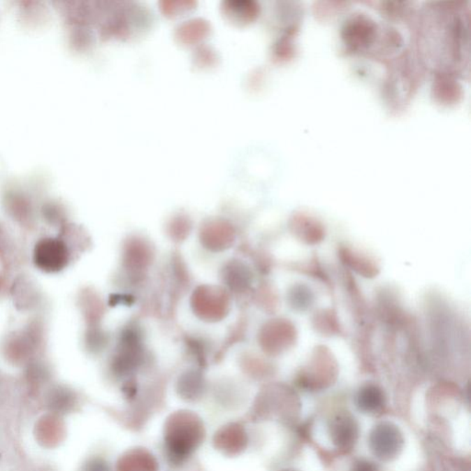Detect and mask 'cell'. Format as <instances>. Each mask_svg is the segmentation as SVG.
<instances>
[{"mask_svg": "<svg viewBox=\"0 0 471 471\" xmlns=\"http://www.w3.org/2000/svg\"><path fill=\"white\" fill-rule=\"evenodd\" d=\"M269 331L272 336V354H281L295 345L298 333L296 327L287 319H277L270 325Z\"/></svg>", "mask_w": 471, "mask_h": 471, "instance_id": "5", "label": "cell"}, {"mask_svg": "<svg viewBox=\"0 0 471 471\" xmlns=\"http://www.w3.org/2000/svg\"><path fill=\"white\" fill-rule=\"evenodd\" d=\"M339 257L342 263L365 278L377 277L380 272L379 263L370 256L362 252L342 246L339 249Z\"/></svg>", "mask_w": 471, "mask_h": 471, "instance_id": "2", "label": "cell"}, {"mask_svg": "<svg viewBox=\"0 0 471 471\" xmlns=\"http://www.w3.org/2000/svg\"><path fill=\"white\" fill-rule=\"evenodd\" d=\"M34 261L38 268L46 273H57L68 263V251L62 241L45 238L37 244L34 249Z\"/></svg>", "mask_w": 471, "mask_h": 471, "instance_id": "1", "label": "cell"}, {"mask_svg": "<svg viewBox=\"0 0 471 471\" xmlns=\"http://www.w3.org/2000/svg\"><path fill=\"white\" fill-rule=\"evenodd\" d=\"M333 434L335 442L340 444H351L356 435V426H354L353 419L341 415L334 419L333 423Z\"/></svg>", "mask_w": 471, "mask_h": 471, "instance_id": "8", "label": "cell"}, {"mask_svg": "<svg viewBox=\"0 0 471 471\" xmlns=\"http://www.w3.org/2000/svg\"><path fill=\"white\" fill-rule=\"evenodd\" d=\"M356 404L360 411L365 414H377L385 406V396L382 389L373 384L362 386L357 393Z\"/></svg>", "mask_w": 471, "mask_h": 471, "instance_id": "6", "label": "cell"}, {"mask_svg": "<svg viewBox=\"0 0 471 471\" xmlns=\"http://www.w3.org/2000/svg\"><path fill=\"white\" fill-rule=\"evenodd\" d=\"M352 471H379L377 467L372 462L360 461L356 462Z\"/></svg>", "mask_w": 471, "mask_h": 471, "instance_id": "10", "label": "cell"}, {"mask_svg": "<svg viewBox=\"0 0 471 471\" xmlns=\"http://www.w3.org/2000/svg\"><path fill=\"white\" fill-rule=\"evenodd\" d=\"M291 231L298 240L307 245H316L324 240V226L315 218L302 216L293 218L291 222Z\"/></svg>", "mask_w": 471, "mask_h": 471, "instance_id": "3", "label": "cell"}, {"mask_svg": "<svg viewBox=\"0 0 471 471\" xmlns=\"http://www.w3.org/2000/svg\"><path fill=\"white\" fill-rule=\"evenodd\" d=\"M373 450L381 458H391L396 455L403 444V439L396 428L389 426H381L375 430Z\"/></svg>", "mask_w": 471, "mask_h": 471, "instance_id": "4", "label": "cell"}, {"mask_svg": "<svg viewBox=\"0 0 471 471\" xmlns=\"http://www.w3.org/2000/svg\"><path fill=\"white\" fill-rule=\"evenodd\" d=\"M289 300L293 310L306 311L312 307L315 296H314L312 290L306 284H298L289 290Z\"/></svg>", "mask_w": 471, "mask_h": 471, "instance_id": "9", "label": "cell"}, {"mask_svg": "<svg viewBox=\"0 0 471 471\" xmlns=\"http://www.w3.org/2000/svg\"><path fill=\"white\" fill-rule=\"evenodd\" d=\"M315 330L325 336L339 335L342 333L338 317L333 310H322L313 317Z\"/></svg>", "mask_w": 471, "mask_h": 471, "instance_id": "7", "label": "cell"}]
</instances>
